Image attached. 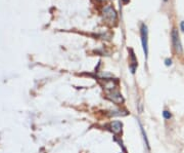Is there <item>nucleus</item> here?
<instances>
[{
  "label": "nucleus",
  "mask_w": 184,
  "mask_h": 153,
  "mask_svg": "<svg viewBox=\"0 0 184 153\" xmlns=\"http://www.w3.org/2000/svg\"><path fill=\"white\" fill-rule=\"evenodd\" d=\"M140 36L145 59H147V55H148V30H147V26L145 24H142L140 27Z\"/></svg>",
  "instance_id": "obj_1"
},
{
  "label": "nucleus",
  "mask_w": 184,
  "mask_h": 153,
  "mask_svg": "<svg viewBox=\"0 0 184 153\" xmlns=\"http://www.w3.org/2000/svg\"><path fill=\"white\" fill-rule=\"evenodd\" d=\"M171 37H172V44H173V48L174 51H175V53H178V55H182L183 48H182V44H181V41H180L179 33H178L177 29L174 28V29L172 30Z\"/></svg>",
  "instance_id": "obj_2"
},
{
  "label": "nucleus",
  "mask_w": 184,
  "mask_h": 153,
  "mask_svg": "<svg viewBox=\"0 0 184 153\" xmlns=\"http://www.w3.org/2000/svg\"><path fill=\"white\" fill-rule=\"evenodd\" d=\"M103 16L107 22H115L117 20V12L111 5H107L103 8Z\"/></svg>",
  "instance_id": "obj_3"
},
{
  "label": "nucleus",
  "mask_w": 184,
  "mask_h": 153,
  "mask_svg": "<svg viewBox=\"0 0 184 153\" xmlns=\"http://www.w3.org/2000/svg\"><path fill=\"white\" fill-rule=\"evenodd\" d=\"M106 98L108 100H111L112 102H114L115 104H122L123 103V97L118 91H107L106 93Z\"/></svg>",
  "instance_id": "obj_4"
},
{
  "label": "nucleus",
  "mask_w": 184,
  "mask_h": 153,
  "mask_svg": "<svg viewBox=\"0 0 184 153\" xmlns=\"http://www.w3.org/2000/svg\"><path fill=\"white\" fill-rule=\"evenodd\" d=\"M122 127H123L122 122H120V121H113L110 125L111 131H112L114 134H116V135H119V134L122 132Z\"/></svg>",
  "instance_id": "obj_5"
},
{
  "label": "nucleus",
  "mask_w": 184,
  "mask_h": 153,
  "mask_svg": "<svg viewBox=\"0 0 184 153\" xmlns=\"http://www.w3.org/2000/svg\"><path fill=\"white\" fill-rule=\"evenodd\" d=\"M117 87V83L114 81V80H107V81L104 82V89L108 91H116Z\"/></svg>",
  "instance_id": "obj_6"
},
{
  "label": "nucleus",
  "mask_w": 184,
  "mask_h": 153,
  "mask_svg": "<svg viewBox=\"0 0 184 153\" xmlns=\"http://www.w3.org/2000/svg\"><path fill=\"white\" fill-rule=\"evenodd\" d=\"M131 51V63H130V69H131V73L134 74L135 73V70H136V67H137V61L135 59V55H134L133 51Z\"/></svg>",
  "instance_id": "obj_7"
},
{
  "label": "nucleus",
  "mask_w": 184,
  "mask_h": 153,
  "mask_svg": "<svg viewBox=\"0 0 184 153\" xmlns=\"http://www.w3.org/2000/svg\"><path fill=\"white\" fill-rule=\"evenodd\" d=\"M163 117H164L165 119H167V120L171 119V117H172L171 112H170V111H168V110H164V111H163Z\"/></svg>",
  "instance_id": "obj_8"
},
{
  "label": "nucleus",
  "mask_w": 184,
  "mask_h": 153,
  "mask_svg": "<svg viewBox=\"0 0 184 153\" xmlns=\"http://www.w3.org/2000/svg\"><path fill=\"white\" fill-rule=\"evenodd\" d=\"M139 125H140V129H141V133H142V135H143V139H144V141H145V144H146L147 148H149V144H148V141H147V138H146V134H145V133H144V129H143L142 125H141V124H140V123H139Z\"/></svg>",
  "instance_id": "obj_9"
},
{
  "label": "nucleus",
  "mask_w": 184,
  "mask_h": 153,
  "mask_svg": "<svg viewBox=\"0 0 184 153\" xmlns=\"http://www.w3.org/2000/svg\"><path fill=\"white\" fill-rule=\"evenodd\" d=\"M165 65H166V66H171L172 65L171 59H166V60H165Z\"/></svg>",
  "instance_id": "obj_10"
},
{
  "label": "nucleus",
  "mask_w": 184,
  "mask_h": 153,
  "mask_svg": "<svg viewBox=\"0 0 184 153\" xmlns=\"http://www.w3.org/2000/svg\"><path fill=\"white\" fill-rule=\"evenodd\" d=\"M180 29H181L182 32H184V21H182V22L180 23Z\"/></svg>",
  "instance_id": "obj_11"
},
{
  "label": "nucleus",
  "mask_w": 184,
  "mask_h": 153,
  "mask_svg": "<svg viewBox=\"0 0 184 153\" xmlns=\"http://www.w3.org/2000/svg\"><path fill=\"white\" fill-rule=\"evenodd\" d=\"M122 1H123V3H125V4H127V3L129 2L130 0H122Z\"/></svg>",
  "instance_id": "obj_12"
},
{
  "label": "nucleus",
  "mask_w": 184,
  "mask_h": 153,
  "mask_svg": "<svg viewBox=\"0 0 184 153\" xmlns=\"http://www.w3.org/2000/svg\"><path fill=\"white\" fill-rule=\"evenodd\" d=\"M165 1H168V0H165Z\"/></svg>",
  "instance_id": "obj_13"
}]
</instances>
